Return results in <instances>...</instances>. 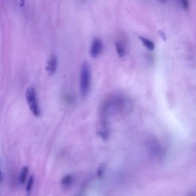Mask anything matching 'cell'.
<instances>
[{
    "label": "cell",
    "mask_w": 196,
    "mask_h": 196,
    "mask_svg": "<svg viewBox=\"0 0 196 196\" xmlns=\"http://www.w3.org/2000/svg\"><path fill=\"white\" fill-rule=\"evenodd\" d=\"M26 98L31 111L35 116L38 117L40 114L39 107L37 98V94L34 88H29L26 92Z\"/></svg>",
    "instance_id": "7a4b0ae2"
},
{
    "label": "cell",
    "mask_w": 196,
    "mask_h": 196,
    "mask_svg": "<svg viewBox=\"0 0 196 196\" xmlns=\"http://www.w3.org/2000/svg\"><path fill=\"white\" fill-rule=\"evenodd\" d=\"M158 33H159V35L162 39L164 41H166V37L165 34L164 33V32H162V31H159V32H158Z\"/></svg>",
    "instance_id": "8fae6325"
},
{
    "label": "cell",
    "mask_w": 196,
    "mask_h": 196,
    "mask_svg": "<svg viewBox=\"0 0 196 196\" xmlns=\"http://www.w3.org/2000/svg\"><path fill=\"white\" fill-rule=\"evenodd\" d=\"M73 181V178L71 175H67L62 178L61 183L62 187L68 188L70 187Z\"/></svg>",
    "instance_id": "5b68a950"
},
{
    "label": "cell",
    "mask_w": 196,
    "mask_h": 196,
    "mask_svg": "<svg viewBox=\"0 0 196 196\" xmlns=\"http://www.w3.org/2000/svg\"><path fill=\"white\" fill-rule=\"evenodd\" d=\"M140 40L143 43L144 45L150 50L153 51L155 48L154 43L150 40L143 37H139Z\"/></svg>",
    "instance_id": "8992f818"
},
{
    "label": "cell",
    "mask_w": 196,
    "mask_h": 196,
    "mask_svg": "<svg viewBox=\"0 0 196 196\" xmlns=\"http://www.w3.org/2000/svg\"><path fill=\"white\" fill-rule=\"evenodd\" d=\"M159 1L161 2V3H165L167 2V1H168V0H159Z\"/></svg>",
    "instance_id": "9a60e30c"
},
{
    "label": "cell",
    "mask_w": 196,
    "mask_h": 196,
    "mask_svg": "<svg viewBox=\"0 0 196 196\" xmlns=\"http://www.w3.org/2000/svg\"><path fill=\"white\" fill-rule=\"evenodd\" d=\"M28 172V168L27 167H23L21 171L20 175V182L22 184H24L25 182L27 173Z\"/></svg>",
    "instance_id": "52a82bcc"
},
{
    "label": "cell",
    "mask_w": 196,
    "mask_h": 196,
    "mask_svg": "<svg viewBox=\"0 0 196 196\" xmlns=\"http://www.w3.org/2000/svg\"><path fill=\"white\" fill-rule=\"evenodd\" d=\"M91 84L90 67L88 62H84L81 67L80 75V91L81 96L85 98L89 93Z\"/></svg>",
    "instance_id": "6da1fadb"
},
{
    "label": "cell",
    "mask_w": 196,
    "mask_h": 196,
    "mask_svg": "<svg viewBox=\"0 0 196 196\" xmlns=\"http://www.w3.org/2000/svg\"><path fill=\"white\" fill-rule=\"evenodd\" d=\"M103 172V167L101 166L98 168L97 174L98 176L100 177L102 175V173Z\"/></svg>",
    "instance_id": "7c38bea8"
},
{
    "label": "cell",
    "mask_w": 196,
    "mask_h": 196,
    "mask_svg": "<svg viewBox=\"0 0 196 196\" xmlns=\"http://www.w3.org/2000/svg\"><path fill=\"white\" fill-rule=\"evenodd\" d=\"M25 4V0H20V6L23 7L24 6Z\"/></svg>",
    "instance_id": "4fadbf2b"
},
{
    "label": "cell",
    "mask_w": 196,
    "mask_h": 196,
    "mask_svg": "<svg viewBox=\"0 0 196 196\" xmlns=\"http://www.w3.org/2000/svg\"><path fill=\"white\" fill-rule=\"evenodd\" d=\"M33 182L34 177L33 176H32L30 177L28 183H27V187H26V191L27 192L30 191L32 187H33Z\"/></svg>",
    "instance_id": "9c48e42d"
},
{
    "label": "cell",
    "mask_w": 196,
    "mask_h": 196,
    "mask_svg": "<svg viewBox=\"0 0 196 196\" xmlns=\"http://www.w3.org/2000/svg\"><path fill=\"white\" fill-rule=\"evenodd\" d=\"M103 49V43L99 38H96L91 44L90 54L93 58H96L100 55Z\"/></svg>",
    "instance_id": "3957f363"
},
{
    "label": "cell",
    "mask_w": 196,
    "mask_h": 196,
    "mask_svg": "<svg viewBox=\"0 0 196 196\" xmlns=\"http://www.w3.org/2000/svg\"><path fill=\"white\" fill-rule=\"evenodd\" d=\"M57 59L55 56H51L48 60L47 65L46 67V70L50 75L52 76L55 72L57 69Z\"/></svg>",
    "instance_id": "277c9868"
},
{
    "label": "cell",
    "mask_w": 196,
    "mask_h": 196,
    "mask_svg": "<svg viewBox=\"0 0 196 196\" xmlns=\"http://www.w3.org/2000/svg\"><path fill=\"white\" fill-rule=\"evenodd\" d=\"M2 178H3V175H2V172H1V171H0V183H1V182H2Z\"/></svg>",
    "instance_id": "5bb4252c"
},
{
    "label": "cell",
    "mask_w": 196,
    "mask_h": 196,
    "mask_svg": "<svg viewBox=\"0 0 196 196\" xmlns=\"http://www.w3.org/2000/svg\"><path fill=\"white\" fill-rule=\"evenodd\" d=\"M180 2L183 8L185 10L189 8V4L188 0H180Z\"/></svg>",
    "instance_id": "30bf717a"
},
{
    "label": "cell",
    "mask_w": 196,
    "mask_h": 196,
    "mask_svg": "<svg viewBox=\"0 0 196 196\" xmlns=\"http://www.w3.org/2000/svg\"><path fill=\"white\" fill-rule=\"evenodd\" d=\"M115 45L118 56L120 57H123L125 54V48L123 44L120 42H116Z\"/></svg>",
    "instance_id": "ba28073f"
}]
</instances>
